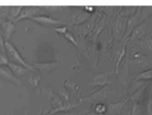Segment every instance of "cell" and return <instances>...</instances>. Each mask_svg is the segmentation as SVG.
<instances>
[{"mask_svg": "<svg viewBox=\"0 0 152 115\" xmlns=\"http://www.w3.org/2000/svg\"><path fill=\"white\" fill-rule=\"evenodd\" d=\"M64 35L68 41H69L71 43H73V45H77V43L75 38L70 33L67 32L66 34H64Z\"/></svg>", "mask_w": 152, "mask_h": 115, "instance_id": "cell-18", "label": "cell"}, {"mask_svg": "<svg viewBox=\"0 0 152 115\" xmlns=\"http://www.w3.org/2000/svg\"><path fill=\"white\" fill-rule=\"evenodd\" d=\"M129 100V98L115 103L110 104L109 105V108L111 112L114 114L119 113L121 109L123 108L124 104L128 102Z\"/></svg>", "mask_w": 152, "mask_h": 115, "instance_id": "cell-13", "label": "cell"}, {"mask_svg": "<svg viewBox=\"0 0 152 115\" xmlns=\"http://www.w3.org/2000/svg\"><path fill=\"white\" fill-rule=\"evenodd\" d=\"M146 84H145L144 86H142L137 91L135 92L132 94L131 95V97H129V99L131 100V101L133 103H137L140 101L141 97L142 96L143 92L144 91L145 89L146 86Z\"/></svg>", "mask_w": 152, "mask_h": 115, "instance_id": "cell-16", "label": "cell"}, {"mask_svg": "<svg viewBox=\"0 0 152 115\" xmlns=\"http://www.w3.org/2000/svg\"><path fill=\"white\" fill-rule=\"evenodd\" d=\"M137 43L140 45L143 49L148 51L149 53L152 55V38L149 35L145 37L144 39L139 41Z\"/></svg>", "mask_w": 152, "mask_h": 115, "instance_id": "cell-12", "label": "cell"}, {"mask_svg": "<svg viewBox=\"0 0 152 115\" xmlns=\"http://www.w3.org/2000/svg\"><path fill=\"white\" fill-rule=\"evenodd\" d=\"M39 9L37 7H23L17 17L13 21V22H17L23 19L32 17L35 16V14L39 12Z\"/></svg>", "mask_w": 152, "mask_h": 115, "instance_id": "cell-4", "label": "cell"}, {"mask_svg": "<svg viewBox=\"0 0 152 115\" xmlns=\"http://www.w3.org/2000/svg\"><path fill=\"white\" fill-rule=\"evenodd\" d=\"M149 35L150 37H151L152 38V31L151 32V33H150V34H149Z\"/></svg>", "mask_w": 152, "mask_h": 115, "instance_id": "cell-21", "label": "cell"}, {"mask_svg": "<svg viewBox=\"0 0 152 115\" xmlns=\"http://www.w3.org/2000/svg\"><path fill=\"white\" fill-rule=\"evenodd\" d=\"M59 63L58 62H45L35 63L33 67L35 70H39L45 73H50L59 66Z\"/></svg>", "mask_w": 152, "mask_h": 115, "instance_id": "cell-3", "label": "cell"}, {"mask_svg": "<svg viewBox=\"0 0 152 115\" xmlns=\"http://www.w3.org/2000/svg\"><path fill=\"white\" fill-rule=\"evenodd\" d=\"M126 48L124 47L122 49L118 52V56L117 57V59L116 61L115 68V74H118L119 73V67L121 61L124 59V57L126 54Z\"/></svg>", "mask_w": 152, "mask_h": 115, "instance_id": "cell-15", "label": "cell"}, {"mask_svg": "<svg viewBox=\"0 0 152 115\" xmlns=\"http://www.w3.org/2000/svg\"><path fill=\"white\" fill-rule=\"evenodd\" d=\"M131 64L138 66L142 68H148V69L152 67V58L149 56L142 54V55L137 59H134L130 61Z\"/></svg>", "mask_w": 152, "mask_h": 115, "instance_id": "cell-5", "label": "cell"}, {"mask_svg": "<svg viewBox=\"0 0 152 115\" xmlns=\"http://www.w3.org/2000/svg\"><path fill=\"white\" fill-rule=\"evenodd\" d=\"M0 78L2 79L12 82L17 84H20L21 83L16 78L10 70L0 66Z\"/></svg>", "mask_w": 152, "mask_h": 115, "instance_id": "cell-8", "label": "cell"}, {"mask_svg": "<svg viewBox=\"0 0 152 115\" xmlns=\"http://www.w3.org/2000/svg\"><path fill=\"white\" fill-rule=\"evenodd\" d=\"M146 23L145 21L137 26L134 28L132 33L127 39L124 41V44L128 43L132 45L137 43L139 41L143 39L145 33Z\"/></svg>", "mask_w": 152, "mask_h": 115, "instance_id": "cell-2", "label": "cell"}, {"mask_svg": "<svg viewBox=\"0 0 152 115\" xmlns=\"http://www.w3.org/2000/svg\"><path fill=\"white\" fill-rule=\"evenodd\" d=\"M147 111L149 115L152 114V96L149 98L147 104Z\"/></svg>", "mask_w": 152, "mask_h": 115, "instance_id": "cell-20", "label": "cell"}, {"mask_svg": "<svg viewBox=\"0 0 152 115\" xmlns=\"http://www.w3.org/2000/svg\"><path fill=\"white\" fill-rule=\"evenodd\" d=\"M139 6H127L124 7L122 10L121 11L120 16L121 17H128L134 15L138 9Z\"/></svg>", "mask_w": 152, "mask_h": 115, "instance_id": "cell-14", "label": "cell"}, {"mask_svg": "<svg viewBox=\"0 0 152 115\" xmlns=\"http://www.w3.org/2000/svg\"></svg>", "mask_w": 152, "mask_h": 115, "instance_id": "cell-23", "label": "cell"}, {"mask_svg": "<svg viewBox=\"0 0 152 115\" xmlns=\"http://www.w3.org/2000/svg\"><path fill=\"white\" fill-rule=\"evenodd\" d=\"M151 91H152V92H151V94H152V88H151Z\"/></svg>", "mask_w": 152, "mask_h": 115, "instance_id": "cell-22", "label": "cell"}, {"mask_svg": "<svg viewBox=\"0 0 152 115\" xmlns=\"http://www.w3.org/2000/svg\"><path fill=\"white\" fill-rule=\"evenodd\" d=\"M30 19L37 22L44 26L53 25L57 24H63L64 23L52 18L46 16H34L30 18Z\"/></svg>", "mask_w": 152, "mask_h": 115, "instance_id": "cell-6", "label": "cell"}, {"mask_svg": "<svg viewBox=\"0 0 152 115\" xmlns=\"http://www.w3.org/2000/svg\"><path fill=\"white\" fill-rule=\"evenodd\" d=\"M22 6H16L13 7L12 8V11H11V15H10V21H13L15 20L16 18L19 15L21 11L23 9Z\"/></svg>", "mask_w": 152, "mask_h": 115, "instance_id": "cell-17", "label": "cell"}, {"mask_svg": "<svg viewBox=\"0 0 152 115\" xmlns=\"http://www.w3.org/2000/svg\"><path fill=\"white\" fill-rule=\"evenodd\" d=\"M115 73L114 71H110L100 73L96 75L93 80V84L96 85H104L109 83L111 81L109 80V76Z\"/></svg>", "mask_w": 152, "mask_h": 115, "instance_id": "cell-10", "label": "cell"}, {"mask_svg": "<svg viewBox=\"0 0 152 115\" xmlns=\"http://www.w3.org/2000/svg\"><path fill=\"white\" fill-rule=\"evenodd\" d=\"M14 75L21 76L28 72L30 70L19 64L9 62L7 65Z\"/></svg>", "mask_w": 152, "mask_h": 115, "instance_id": "cell-9", "label": "cell"}, {"mask_svg": "<svg viewBox=\"0 0 152 115\" xmlns=\"http://www.w3.org/2000/svg\"></svg>", "mask_w": 152, "mask_h": 115, "instance_id": "cell-24", "label": "cell"}, {"mask_svg": "<svg viewBox=\"0 0 152 115\" xmlns=\"http://www.w3.org/2000/svg\"><path fill=\"white\" fill-rule=\"evenodd\" d=\"M67 27L66 26H60V27H55L54 30L57 33L61 34H66L67 31Z\"/></svg>", "mask_w": 152, "mask_h": 115, "instance_id": "cell-19", "label": "cell"}, {"mask_svg": "<svg viewBox=\"0 0 152 115\" xmlns=\"http://www.w3.org/2000/svg\"><path fill=\"white\" fill-rule=\"evenodd\" d=\"M5 50L6 51V56L9 61L16 64L21 65L24 67L28 68L30 70H37L33 66L26 62L23 58L21 57L17 49L15 46L10 42H5L4 43Z\"/></svg>", "mask_w": 152, "mask_h": 115, "instance_id": "cell-1", "label": "cell"}, {"mask_svg": "<svg viewBox=\"0 0 152 115\" xmlns=\"http://www.w3.org/2000/svg\"><path fill=\"white\" fill-rule=\"evenodd\" d=\"M1 27L4 32V42H9L13 34L15 31V27L13 22L11 21H7L1 23Z\"/></svg>", "mask_w": 152, "mask_h": 115, "instance_id": "cell-7", "label": "cell"}, {"mask_svg": "<svg viewBox=\"0 0 152 115\" xmlns=\"http://www.w3.org/2000/svg\"><path fill=\"white\" fill-rule=\"evenodd\" d=\"M132 78H133L135 81H146L152 80V67L143 71Z\"/></svg>", "mask_w": 152, "mask_h": 115, "instance_id": "cell-11", "label": "cell"}]
</instances>
